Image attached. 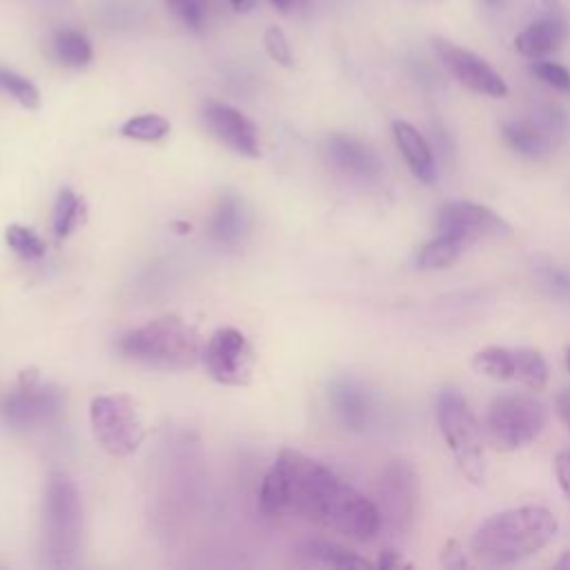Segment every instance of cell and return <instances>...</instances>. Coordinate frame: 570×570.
Returning <instances> with one entry per match:
<instances>
[{
  "instance_id": "cell-1",
  "label": "cell",
  "mask_w": 570,
  "mask_h": 570,
  "mask_svg": "<svg viewBox=\"0 0 570 570\" xmlns=\"http://www.w3.org/2000/svg\"><path fill=\"white\" fill-rule=\"evenodd\" d=\"M272 468L283 485L285 510L358 541L379 534L383 525L379 505L341 481L321 461L285 448Z\"/></svg>"
},
{
  "instance_id": "cell-2",
  "label": "cell",
  "mask_w": 570,
  "mask_h": 570,
  "mask_svg": "<svg viewBox=\"0 0 570 570\" xmlns=\"http://www.w3.org/2000/svg\"><path fill=\"white\" fill-rule=\"evenodd\" d=\"M559 521L543 505H521L488 517L472 534L470 550L483 566H508L543 550L557 534Z\"/></svg>"
},
{
  "instance_id": "cell-3",
  "label": "cell",
  "mask_w": 570,
  "mask_h": 570,
  "mask_svg": "<svg viewBox=\"0 0 570 570\" xmlns=\"http://www.w3.org/2000/svg\"><path fill=\"white\" fill-rule=\"evenodd\" d=\"M118 354L154 370H187L203 358L200 336L176 314H165L125 332Z\"/></svg>"
},
{
  "instance_id": "cell-4",
  "label": "cell",
  "mask_w": 570,
  "mask_h": 570,
  "mask_svg": "<svg viewBox=\"0 0 570 570\" xmlns=\"http://www.w3.org/2000/svg\"><path fill=\"white\" fill-rule=\"evenodd\" d=\"M82 537V501L76 483L60 470L47 476L42 501V554L49 566H71Z\"/></svg>"
},
{
  "instance_id": "cell-5",
  "label": "cell",
  "mask_w": 570,
  "mask_h": 570,
  "mask_svg": "<svg viewBox=\"0 0 570 570\" xmlns=\"http://www.w3.org/2000/svg\"><path fill=\"white\" fill-rule=\"evenodd\" d=\"M436 421L441 436L468 481L481 485L485 481V448L483 434L459 390H443L436 401Z\"/></svg>"
},
{
  "instance_id": "cell-6",
  "label": "cell",
  "mask_w": 570,
  "mask_h": 570,
  "mask_svg": "<svg viewBox=\"0 0 570 570\" xmlns=\"http://www.w3.org/2000/svg\"><path fill=\"white\" fill-rule=\"evenodd\" d=\"M548 425V407L530 394H503L488 407L485 432L501 452H514L537 441Z\"/></svg>"
},
{
  "instance_id": "cell-7",
  "label": "cell",
  "mask_w": 570,
  "mask_h": 570,
  "mask_svg": "<svg viewBox=\"0 0 570 570\" xmlns=\"http://www.w3.org/2000/svg\"><path fill=\"white\" fill-rule=\"evenodd\" d=\"M89 423L96 443L111 456H131L145 439L138 405L129 394L94 396Z\"/></svg>"
},
{
  "instance_id": "cell-8",
  "label": "cell",
  "mask_w": 570,
  "mask_h": 570,
  "mask_svg": "<svg viewBox=\"0 0 570 570\" xmlns=\"http://www.w3.org/2000/svg\"><path fill=\"white\" fill-rule=\"evenodd\" d=\"M472 367L494 381H512L532 392H541L548 385V363L534 347H503L490 345L472 356Z\"/></svg>"
},
{
  "instance_id": "cell-9",
  "label": "cell",
  "mask_w": 570,
  "mask_h": 570,
  "mask_svg": "<svg viewBox=\"0 0 570 570\" xmlns=\"http://www.w3.org/2000/svg\"><path fill=\"white\" fill-rule=\"evenodd\" d=\"M62 412V394L53 385H40L36 370L20 374L18 387L11 390L0 405L2 421L13 430H31L47 425Z\"/></svg>"
},
{
  "instance_id": "cell-10",
  "label": "cell",
  "mask_w": 570,
  "mask_h": 570,
  "mask_svg": "<svg viewBox=\"0 0 570 570\" xmlns=\"http://www.w3.org/2000/svg\"><path fill=\"white\" fill-rule=\"evenodd\" d=\"M203 361L216 383L245 385L252 379L254 352L236 327H218L203 345Z\"/></svg>"
},
{
  "instance_id": "cell-11",
  "label": "cell",
  "mask_w": 570,
  "mask_h": 570,
  "mask_svg": "<svg viewBox=\"0 0 570 570\" xmlns=\"http://www.w3.org/2000/svg\"><path fill=\"white\" fill-rule=\"evenodd\" d=\"M379 510L383 523L394 532H405L412 525L419 505V476L407 461H392L379 481Z\"/></svg>"
},
{
  "instance_id": "cell-12",
  "label": "cell",
  "mask_w": 570,
  "mask_h": 570,
  "mask_svg": "<svg viewBox=\"0 0 570 570\" xmlns=\"http://www.w3.org/2000/svg\"><path fill=\"white\" fill-rule=\"evenodd\" d=\"M566 129V116L557 107H541L525 118L503 122V140L519 154L530 158L548 156L561 140Z\"/></svg>"
},
{
  "instance_id": "cell-13",
  "label": "cell",
  "mask_w": 570,
  "mask_h": 570,
  "mask_svg": "<svg viewBox=\"0 0 570 570\" xmlns=\"http://www.w3.org/2000/svg\"><path fill=\"white\" fill-rule=\"evenodd\" d=\"M432 47L443 67L468 89L490 98H503L508 94L505 80L476 53L445 38H432Z\"/></svg>"
},
{
  "instance_id": "cell-14",
  "label": "cell",
  "mask_w": 570,
  "mask_h": 570,
  "mask_svg": "<svg viewBox=\"0 0 570 570\" xmlns=\"http://www.w3.org/2000/svg\"><path fill=\"white\" fill-rule=\"evenodd\" d=\"M203 118L207 129L214 134L218 142L229 147L232 151L258 158L261 156V142H258V129L256 125L236 107L218 100H207L203 107Z\"/></svg>"
},
{
  "instance_id": "cell-15",
  "label": "cell",
  "mask_w": 570,
  "mask_h": 570,
  "mask_svg": "<svg viewBox=\"0 0 570 570\" xmlns=\"http://www.w3.org/2000/svg\"><path fill=\"white\" fill-rule=\"evenodd\" d=\"M505 223L490 207L470 200H450L436 214V232H454L470 243L505 232Z\"/></svg>"
},
{
  "instance_id": "cell-16",
  "label": "cell",
  "mask_w": 570,
  "mask_h": 570,
  "mask_svg": "<svg viewBox=\"0 0 570 570\" xmlns=\"http://www.w3.org/2000/svg\"><path fill=\"white\" fill-rule=\"evenodd\" d=\"M327 158L345 176L354 180H372L381 171L379 156L361 140L347 134H334L327 138Z\"/></svg>"
},
{
  "instance_id": "cell-17",
  "label": "cell",
  "mask_w": 570,
  "mask_h": 570,
  "mask_svg": "<svg viewBox=\"0 0 570 570\" xmlns=\"http://www.w3.org/2000/svg\"><path fill=\"white\" fill-rule=\"evenodd\" d=\"M330 407L338 423L347 430H363L372 419V401L367 390L352 379H336L327 392Z\"/></svg>"
},
{
  "instance_id": "cell-18",
  "label": "cell",
  "mask_w": 570,
  "mask_h": 570,
  "mask_svg": "<svg viewBox=\"0 0 570 570\" xmlns=\"http://www.w3.org/2000/svg\"><path fill=\"white\" fill-rule=\"evenodd\" d=\"M252 229L249 212L236 194H223L209 218V236L220 247H236Z\"/></svg>"
},
{
  "instance_id": "cell-19",
  "label": "cell",
  "mask_w": 570,
  "mask_h": 570,
  "mask_svg": "<svg viewBox=\"0 0 570 570\" xmlns=\"http://www.w3.org/2000/svg\"><path fill=\"white\" fill-rule=\"evenodd\" d=\"M392 134L396 140V147L405 160V165L412 169V174L421 183H434L436 178V163L430 142L425 136L410 122L405 120H394L392 122Z\"/></svg>"
},
{
  "instance_id": "cell-20",
  "label": "cell",
  "mask_w": 570,
  "mask_h": 570,
  "mask_svg": "<svg viewBox=\"0 0 570 570\" xmlns=\"http://www.w3.org/2000/svg\"><path fill=\"white\" fill-rule=\"evenodd\" d=\"M568 38V27L559 16H546L528 24L514 40V47L525 58H543L557 51Z\"/></svg>"
},
{
  "instance_id": "cell-21",
  "label": "cell",
  "mask_w": 570,
  "mask_h": 570,
  "mask_svg": "<svg viewBox=\"0 0 570 570\" xmlns=\"http://www.w3.org/2000/svg\"><path fill=\"white\" fill-rule=\"evenodd\" d=\"M472 243L454 232H439L432 240H428L419 252V267L425 269H443L459 261V256L470 247Z\"/></svg>"
},
{
  "instance_id": "cell-22",
  "label": "cell",
  "mask_w": 570,
  "mask_h": 570,
  "mask_svg": "<svg viewBox=\"0 0 570 570\" xmlns=\"http://www.w3.org/2000/svg\"><path fill=\"white\" fill-rule=\"evenodd\" d=\"M53 53L56 58L71 69H80L91 62L94 49L89 38L78 29H62L53 36Z\"/></svg>"
},
{
  "instance_id": "cell-23",
  "label": "cell",
  "mask_w": 570,
  "mask_h": 570,
  "mask_svg": "<svg viewBox=\"0 0 570 570\" xmlns=\"http://www.w3.org/2000/svg\"><path fill=\"white\" fill-rule=\"evenodd\" d=\"M82 216H85L82 198L71 189H62L51 212V232L56 240H65L82 223Z\"/></svg>"
},
{
  "instance_id": "cell-24",
  "label": "cell",
  "mask_w": 570,
  "mask_h": 570,
  "mask_svg": "<svg viewBox=\"0 0 570 570\" xmlns=\"http://www.w3.org/2000/svg\"><path fill=\"white\" fill-rule=\"evenodd\" d=\"M305 552L321 561V563H327V566H336V568H370L372 563L363 557H358L356 552L334 543V541H327V539H312L305 543Z\"/></svg>"
},
{
  "instance_id": "cell-25",
  "label": "cell",
  "mask_w": 570,
  "mask_h": 570,
  "mask_svg": "<svg viewBox=\"0 0 570 570\" xmlns=\"http://www.w3.org/2000/svg\"><path fill=\"white\" fill-rule=\"evenodd\" d=\"M171 125L165 116L160 114H138L127 118L120 125V136L131 138V140H142V142H156L163 140L169 134Z\"/></svg>"
},
{
  "instance_id": "cell-26",
  "label": "cell",
  "mask_w": 570,
  "mask_h": 570,
  "mask_svg": "<svg viewBox=\"0 0 570 570\" xmlns=\"http://www.w3.org/2000/svg\"><path fill=\"white\" fill-rule=\"evenodd\" d=\"M4 240L13 254H18L20 258H27V261H36V258L45 256V249H47L45 240L33 229L18 225V223L7 227Z\"/></svg>"
},
{
  "instance_id": "cell-27",
  "label": "cell",
  "mask_w": 570,
  "mask_h": 570,
  "mask_svg": "<svg viewBox=\"0 0 570 570\" xmlns=\"http://www.w3.org/2000/svg\"><path fill=\"white\" fill-rule=\"evenodd\" d=\"M0 89L7 91L13 100H18L24 109H38L40 107L38 87L29 78L20 76L18 71L0 67Z\"/></svg>"
},
{
  "instance_id": "cell-28",
  "label": "cell",
  "mask_w": 570,
  "mask_h": 570,
  "mask_svg": "<svg viewBox=\"0 0 570 570\" xmlns=\"http://www.w3.org/2000/svg\"><path fill=\"white\" fill-rule=\"evenodd\" d=\"M167 9L191 31H200L207 22L214 0H165Z\"/></svg>"
},
{
  "instance_id": "cell-29",
  "label": "cell",
  "mask_w": 570,
  "mask_h": 570,
  "mask_svg": "<svg viewBox=\"0 0 570 570\" xmlns=\"http://www.w3.org/2000/svg\"><path fill=\"white\" fill-rule=\"evenodd\" d=\"M263 45H265L267 56H269L276 65H281V67H292V65H294V53H292L289 40H287V36L283 33L281 27H267L265 33H263Z\"/></svg>"
},
{
  "instance_id": "cell-30",
  "label": "cell",
  "mask_w": 570,
  "mask_h": 570,
  "mask_svg": "<svg viewBox=\"0 0 570 570\" xmlns=\"http://www.w3.org/2000/svg\"><path fill=\"white\" fill-rule=\"evenodd\" d=\"M530 71L546 85H550L559 91H570V71L563 65L550 62V60H537V62H532Z\"/></svg>"
},
{
  "instance_id": "cell-31",
  "label": "cell",
  "mask_w": 570,
  "mask_h": 570,
  "mask_svg": "<svg viewBox=\"0 0 570 570\" xmlns=\"http://www.w3.org/2000/svg\"><path fill=\"white\" fill-rule=\"evenodd\" d=\"M554 476L561 492L570 499V450H563L554 459Z\"/></svg>"
},
{
  "instance_id": "cell-32",
  "label": "cell",
  "mask_w": 570,
  "mask_h": 570,
  "mask_svg": "<svg viewBox=\"0 0 570 570\" xmlns=\"http://www.w3.org/2000/svg\"><path fill=\"white\" fill-rule=\"evenodd\" d=\"M441 563L445 568H465L468 559L463 554V548L456 541H448L441 550Z\"/></svg>"
},
{
  "instance_id": "cell-33",
  "label": "cell",
  "mask_w": 570,
  "mask_h": 570,
  "mask_svg": "<svg viewBox=\"0 0 570 570\" xmlns=\"http://www.w3.org/2000/svg\"><path fill=\"white\" fill-rule=\"evenodd\" d=\"M557 412H559V419L563 421V425L570 430V390H566L563 394H559V399H557Z\"/></svg>"
},
{
  "instance_id": "cell-34",
  "label": "cell",
  "mask_w": 570,
  "mask_h": 570,
  "mask_svg": "<svg viewBox=\"0 0 570 570\" xmlns=\"http://www.w3.org/2000/svg\"><path fill=\"white\" fill-rule=\"evenodd\" d=\"M379 566H381V568H407V566H410V561L401 559L396 552L385 550V552L381 554V559H379Z\"/></svg>"
},
{
  "instance_id": "cell-35",
  "label": "cell",
  "mask_w": 570,
  "mask_h": 570,
  "mask_svg": "<svg viewBox=\"0 0 570 570\" xmlns=\"http://www.w3.org/2000/svg\"><path fill=\"white\" fill-rule=\"evenodd\" d=\"M227 2H229L232 9L238 11V13H249V11L256 9V4H258V0H227Z\"/></svg>"
},
{
  "instance_id": "cell-36",
  "label": "cell",
  "mask_w": 570,
  "mask_h": 570,
  "mask_svg": "<svg viewBox=\"0 0 570 570\" xmlns=\"http://www.w3.org/2000/svg\"><path fill=\"white\" fill-rule=\"evenodd\" d=\"M278 11H287V9H292V4H296V0H269Z\"/></svg>"
},
{
  "instance_id": "cell-37",
  "label": "cell",
  "mask_w": 570,
  "mask_h": 570,
  "mask_svg": "<svg viewBox=\"0 0 570 570\" xmlns=\"http://www.w3.org/2000/svg\"><path fill=\"white\" fill-rule=\"evenodd\" d=\"M557 568H570V550H566L561 557H559V561L554 563Z\"/></svg>"
},
{
  "instance_id": "cell-38",
  "label": "cell",
  "mask_w": 570,
  "mask_h": 570,
  "mask_svg": "<svg viewBox=\"0 0 570 570\" xmlns=\"http://www.w3.org/2000/svg\"><path fill=\"white\" fill-rule=\"evenodd\" d=\"M566 363H568V370H570V347H568V352H566Z\"/></svg>"
},
{
  "instance_id": "cell-39",
  "label": "cell",
  "mask_w": 570,
  "mask_h": 570,
  "mask_svg": "<svg viewBox=\"0 0 570 570\" xmlns=\"http://www.w3.org/2000/svg\"><path fill=\"white\" fill-rule=\"evenodd\" d=\"M483 2H485V4H499L501 0H483Z\"/></svg>"
},
{
  "instance_id": "cell-40",
  "label": "cell",
  "mask_w": 570,
  "mask_h": 570,
  "mask_svg": "<svg viewBox=\"0 0 570 570\" xmlns=\"http://www.w3.org/2000/svg\"><path fill=\"white\" fill-rule=\"evenodd\" d=\"M296 2H298V4H303V2H305V0H296Z\"/></svg>"
}]
</instances>
